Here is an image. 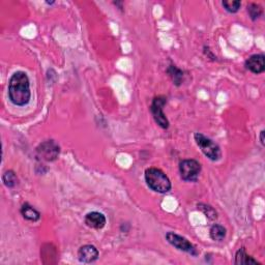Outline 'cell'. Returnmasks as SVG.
Returning <instances> with one entry per match:
<instances>
[{"instance_id":"cell-8","label":"cell","mask_w":265,"mask_h":265,"mask_svg":"<svg viewBox=\"0 0 265 265\" xmlns=\"http://www.w3.org/2000/svg\"><path fill=\"white\" fill-rule=\"evenodd\" d=\"M99 251L95 245H86L81 246L78 251V258L83 263H92L99 258Z\"/></svg>"},{"instance_id":"cell-18","label":"cell","mask_w":265,"mask_h":265,"mask_svg":"<svg viewBox=\"0 0 265 265\" xmlns=\"http://www.w3.org/2000/svg\"><path fill=\"white\" fill-rule=\"evenodd\" d=\"M247 12H249L251 19L253 21H255V20H257L259 17L262 15V8L259 4L251 3V4L247 5Z\"/></svg>"},{"instance_id":"cell-6","label":"cell","mask_w":265,"mask_h":265,"mask_svg":"<svg viewBox=\"0 0 265 265\" xmlns=\"http://www.w3.org/2000/svg\"><path fill=\"white\" fill-rule=\"evenodd\" d=\"M166 104H167L166 98L158 97V98L153 99V101L151 102V106H150L151 114H152L153 118H155L156 122L162 127V129H165V130L169 127V121L163 112L164 107Z\"/></svg>"},{"instance_id":"cell-2","label":"cell","mask_w":265,"mask_h":265,"mask_svg":"<svg viewBox=\"0 0 265 265\" xmlns=\"http://www.w3.org/2000/svg\"><path fill=\"white\" fill-rule=\"evenodd\" d=\"M145 181L150 189L157 193L165 194L171 190L170 179L158 168H149L145 171Z\"/></svg>"},{"instance_id":"cell-14","label":"cell","mask_w":265,"mask_h":265,"mask_svg":"<svg viewBox=\"0 0 265 265\" xmlns=\"http://www.w3.org/2000/svg\"><path fill=\"white\" fill-rule=\"evenodd\" d=\"M209 235L211 239L216 242H222L226 237V229L221 225H213L209 230Z\"/></svg>"},{"instance_id":"cell-10","label":"cell","mask_w":265,"mask_h":265,"mask_svg":"<svg viewBox=\"0 0 265 265\" xmlns=\"http://www.w3.org/2000/svg\"><path fill=\"white\" fill-rule=\"evenodd\" d=\"M85 224L93 229H102L106 225V218L101 212L92 211L85 216Z\"/></svg>"},{"instance_id":"cell-12","label":"cell","mask_w":265,"mask_h":265,"mask_svg":"<svg viewBox=\"0 0 265 265\" xmlns=\"http://www.w3.org/2000/svg\"><path fill=\"white\" fill-rule=\"evenodd\" d=\"M235 264L237 265H250V264H258V262L256 261L255 259H253L251 256H249L246 254L245 250L244 249V247H242L241 250H238L237 253H236V256H235Z\"/></svg>"},{"instance_id":"cell-16","label":"cell","mask_w":265,"mask_h":265,"mask_svg":"<svg viewBox=\"0 0 265 265\" xmlns=\"http://www.w3.org/2000/svg\"><path fill=\"white\" fill-rule=\"evenodd\" d=\"M2 181L7 187H14L16 186L17 183H18V178H17L15 172L12 170L6 171V172L2 175Z\"/></svg>"},{"instance_id":"cell-11","label":"cell","mask_w":265,"mask_h":265,"mask_svg":"<svg viewBox=\"0 0 265 265\" xmlns=\"http://www.w3.org/2000/svg\"><path fill=\"white\" fill-rule=\"evenodd\" d=\"M21 213L25 219L28 220V221H31V222H37L41 218V213L36 208L32 207L31 205H29L28 203H25L23 205L22 208H21Z\"/></svg>"},{"instance_id":"cell-7","label":"cell","mask_w":265,"mask_h":265,"mask_svg":"<svg viewBox=\"0 0 265 265\" xmlns=\"http://www.w3.org/2000/svg\"><path fill=\"white\" fill-rule=\"evenodd\" d=\"M166 238H167L168 243L170 245H172L173 246H175L176 249L181 250L183 252H185V253H189L193 256H197L198 252H197V250H196L195 245H192L186 238L178 235L176 233H173V232H168L166 234Z\"/></svg>"},{"instance_id":"cell-5","label":"cell","mask_w":265,"mask_h":265,"mask_svg":"<svg viewBox=\"0 0 265 265\" xmlns=\"http://www.w3.org/2000/svg\"><path fill=\"white\" fill-rule=\"evenodd\" d=\"M179 172L185 182H196L201 172V165L195 160H183L179 164Z\"/></svg>"},{"instance_id":"cell-15","label":"cell","mask_w":265,"mask_h":265,"mask_svg":"<svg viewBox=\"0 0 265 265\" xmlns=\"http://www.w3.org/2000/svg\"><path fill=\"white\" fill-rule=\"evenodd\" d=\"M198 208L204 213L205 216H206L207 219H209L210 221H215L218 219V213L216 211V209L211 207L210 205H207V204H203V203H200L198 204Z\"/></svg>"},{"instance_id":"cell-3","label":"cell","mask_w":265,"mask_h":265,"mask_svg":"<svg viewBox=\"0 0 265 265\" xmlns=\"http://www.w3.org/2000/svg\"><path fill=\"white\" fill-rule=\"evenodd\" d=\"M195 141L201 148L202 152L211 161H218L221 159V149L219 145L213 142L211 139L205 137L200 133L195 134Z\"/></svg>"},{"instance_id":"cell-4","label":"cell","mask_w":265,"mask_h":265,"mask_svg":"<svg viewBox=\"0 0 265 265\" xmlns=\"http://www.w3.org/2000/svg\"><path fill=\"white\" fill-rule=\"evenodd\" d=\"M61 153L58 144L53 140H48L41 143L37 148V157L45 162H53L57 160Z\"/></svg>"},{"instance_id":"cell-13","label":"cell","mask_w":265,"mask_h":265,"mask_svg":"<svg viewBox=\"0 0 265 265\" xmlns=\"http://www.w3.org/2000/svg\"><path fill=\"white\" fill-rule=\"evenodd\" d=\"M167 73L169 74V76L171 77V79H172L173 83L177 86H179L183 81V72L182 70H179L178 67H176L175 65H170L167 70Z\"/></svg>"},{"instance_id":"cell-1","label":"cell","mask_w":265,"mask_h":265,"mask_svg":"<svg viewBox=\"0 0 265 265\" xmlns=\"http://www.w3.org/2000/svg\"><path fill=\"white\" fill-rule=\"evenodd\" d=\"M8 97L11 102L16 106L27 105L30 98V84L26 73L16 72L10 79L8 84Z\"/></svg>"},{"instance_id":"cell-17","label":"cell","mask_w":265,"mask_h":265,"mask_svg":"<svg viewBox=\"0 0 265 265\" xmlns=\"http://www.w3.org/2000/svg\"><path fill=\"white\" fill-rule=\"evenodd\" d=\"M223 6L225 7V10L229 13H237L239 11V8L242 6L241 1H238V0H224L223 1Z\"/></svg>"},{"instance_id":"cell-19","label":"cell","mask_w":265,"mask_h":265,"mask_svg":"<svg viewBox=\"0 0 265 265\" xmlns=\"http://www.w3.org/2000/svg\"><path fill=\"white\" fill-rule=\"evenodd\" d=\"M260 142L262 145H264V131H261L260 133Z\"/></svg>"},{"instance_id":"cell-9","label":"cell","mask_w":265,"mask_h":265,"mask_svg":"<svg viewBox=\"0 0 265 265\" xmlns=\"http://www.w3.org/2000/svg\"><path fill=\"white\" fill-rule=\"evenodd\" d=\"M245 66L254 74H261L265 70V58L262 54H256L251 56L245 61Z\"/></svg>"}]
</instances>
